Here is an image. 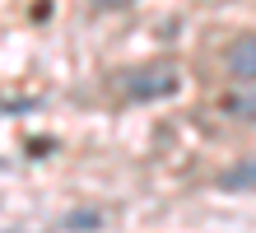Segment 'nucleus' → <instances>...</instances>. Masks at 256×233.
Here are the masks:
<instances>
[{"label": "nucleus", "mask_w": 256, "mask_h": 233, "mask_svg": "<svg viewBox=\"0 0 256 233\" xmlns=\"http://www.w3.org/2000/svg\"><path fill=\"white\" fill-rule=\"evenodd\" d=\"M182 89V75L172 66H140L126 75V93L135 103H154V98H172V93Z\"/></svg>", "instance_id": "obj_1"}, {"label": "nucleus", "mask_w": 256, "mask_h": 233, "mask_svg": "<svg viewBox=\"0 0 256 233\" xmlns=\"http://www.w3.org/2000/svg\"><path fill=\"white\" fill-rule=\"evenodd\" d=\"M224 70H228L233 80H242V84H256V33H242V38L228 42Z\"/></svg>", "instance_id": "obj_2"}, {"label": "nucleus", "mask_w": 256, "mask_h": 233, "mask_svg": "<svg viewBox=\"0 0 256 233\" xmlns=\"http://www.w3.org/2000/svg\"><path fill=\"white\" fill-rule=\"evenodd\" d=\"M219 186H224V191H238V186H256V159H252V163L228 168V173L219 177Z\"/></svg>", "instance_id": "obj_3"}, {"label": "nucleus", "mask_w": 256, "mask_h": 233, "mask_svg": "<svg viewBox=\"0 0 256 233\" xmlns=\"http://www.w3.org/2000/svg\"><path fill=\"white\" fill-rule=\"evenodd\" d=\"M102 228V214L98 210H74L66 219V233H98Z\"/></svg>", "instance_id": "obj_4"}, {"label": "nucleus", "mask_w": 256, "mask_h": 233, "mask_svg": "<svg viewBox=\"0 0 256 233\" xmlns=\"http://www.w3.org/2000/svg\"><path fill=\"white\" fill-rule=\"evenodd\" d=\"M224 107H228V117H247V121H256V98H224Z\"/></svg>", "instance_id": "obj_5"}, {"label": "nucleus", "mask_w": 256, "mask_h": 233, "mask_svg": "<svg viewBox=\"0 0 256 233\" xmlns=\"http://www.w3.org/2000/svg\"><path fill=\"white\" fill-rule=\"evenodd\" d=\"M94 5H102V10H122V5H130V0H94Z\"/></svg>", "instance_id": "obj_6"}, {"label": "nucleus", "mask_w": 256, "mask_h": 233, "mask_svg": "<svg viewBox=\"0 0 256 233\" xmlns=\"http://www.w3.org/2000/svg\"><path fill=\"white\" fill-rule=\"evenodd\" d=\"M10 233H14V228H10Z\"/></svg>", "instance_id": "obj_7"}]
</instances>
